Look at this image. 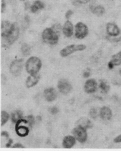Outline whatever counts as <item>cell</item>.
I'll return each mask as SVG.
<instances>
[{
    "label": "cell",
    "mask_w": 121,
    "mask_h": 151,
    "mask_svg": "<svg viewBox=\"0 0 121 151\" xmlns=\"http://www.w3.org/2000/svg\"><path fill=\"white\" fill-rule=\"evenodd\" d=\"M60 30L61 26L60 24H55L52 27L45 29L42 34L43 42L51 45L57 44L60 35Z\"/></svg>",
    "instance_id": "6da1fadb"
},
{
    "label": "cell",
    "mask_w": 121,
    "mask_h": 151,
    "mask_svg": "<svg viewBox=\"0 0 121 151\" xmlns=\"http://www.w3.org/2000/svg\"><path fill=\"white\" fill-rule=\"evenodd\" d=\"M42 61L38 57L33 56L30 58L25 63V70L30 74L38 73L42 68Z\"/></svg>",
    "instance_id": "7a4b0ae2"
},
{
    "label": "cell",
    "mask_w": 121,
    "mask_h": 151,
    "mask_svg": "<svg viewBox=\"0 0 121 151\" xmlns=\"http://www.w3.org/2000/svg\"><path fill=\"white\" fill-rule=\"evenodd\" d=\"M86 47L84 44H73L66 47L65 48L63 49L60 52V56L62 57H67L70 56L73 52H76L78 51H84L86 49Z\"/></svg>",
    "instance_id": "3957f363"
},
{
    "label": "cell",
    "mask_w": 121,
    "mask_h": 151,
    "mask_svg": "<svg viewBox=\"0 0 121 151\" xmlns=\"http://www.w3.org/2000/svg\"><path fill=\"white\" fill-rule=\"evenodd\" d=\"M73 134L76 140L81 143H84L88 138L87 129L79 125L73 128Z\"/></svg>",
    "instance_id": "277c9868"
},
{
    "label": "cell",
    "mask_w": 121,
    "mask_h": 151,
    "mask_svg": "<svg viewBox=\"0 0 121 151\" xmlns=\"http://www.w3.org/2000/svg\"><path fill=\"white\" fill-rule=\"evenodd\" d=\"M19 35V28L17 23L13 24L12 28L10 32L7 36L5 38L6 42L8 45H11L14 43L17 40Z\"/></svg>",
    "instance_id": "5b68a950"
},
{
    "label": "cell",
    "mask_w": 121,
    "mask_h": 151,
    "mask_svg": "<svg viewBox=\"0 0 121 151\" xmlns=\"http://www.w3.org/2000/svg\"><path fill=\"white\" fill-rule=\"evenodd\" d=\"M58 89L59 92L65 95H68L73 90V86L68 79L61 78L58 82Z\"/></svg>",
    "instance_id": "8992f818"
},
{
    "label": "cell",
    "mask_w": 121,
    "mask_h": 151,
    "mask_svg": "<svg viewBox=\"0 0 121 151\" xmlns=\"http://www.w3.org/2000/svg\"><path fill=\"white\" fill-rule=\"evenodd\" d=\"M24 65L23 59H17L12 62L9 66V71L13 76H17L22 73Z\"/></svg>",
    "instance_id": "52a82bcc"
},
{
    "label": "cell",
    "mask_w": 121,
    "mask_h": 151,
    "mask_svg": "<svg viewBox=\"0 0 121 151\" xmlns=\"http://www.w3.org/2000/svg\"><path fill=\"white\" fill-rule=\"evenodd\" d=\"M89 30L84 23L79 22L75 26V36L76 38L82 39L87 35Z\"/></svg>",
    "instance_id": "ba28073f"
},
{
    "label": "cell",
    "mask_w": 121,
    "mask_h": 151,
    "mask_svg": "<svg viewBox=\"0 0 121 151\" xmlns=\"http://www.w3.org/2000/svg\"><path fill=\"white\" fill-rule=\"evenodd\" d=\"M98 88V84L95 79L89 78L86 81L84 85V90L87 94L96 92Z\"/></svg>",
    "instance_id": "9c48e42d"
},
{
    "label": "cell",
    "mask_w": 121,
    "mask_h": 151,
    "mask_svg": "<svg viewBox=\"0 0 121 151\" xmlns=\"http://www.w3.org/2000/svg\"><path fill=\"white\" fill-rule=\"evenodd\" d=\"M99 116L103 120L109 121L113 117V111L110 107L104 106L100 108L99 111Z\"/></svg>",
    "instance_id": "30bf717a"
},
{
    "label": "cell",
    "mask_w": 121,
    "mask_h": 151,
    "mask_svg": "<svg viewBox=\"0 0 121 151\" xmlns=\"http://www.w3.org/2000/svg\"><path fill=\"white\" fill-rule=\"evenodd\" d=\"M44 97L48 102H52L56 100L58 97L57 91L53 87H50L45 89L44 91Z\"/></svg>",
    "instance_id": "8fae6325"
},
{
    "label": "cell",
    "mask_w": 121,
    "mask_h": 151,
    "mask_svg": "<svg viewBox=\"0 0 121 151\" xmlns=\"http://www.w3.org/2000/svg\"><path fill=\"white\" fill-rule=\"evenodd\" d=\"M41 75L39 73L30 74L25 81V86L27 88H31L37 84L40 80Z\"/></svg>",
    "instance_id": "7c38bea8"
},
{
    "label": "cell",
    "mask_w": 121,
    "mask_h": 151,
    "mask_svg": "<svg viewBox=\"0 0 121 151\" xmlns=\"http://www.w3.org/2000/svg\"><path fill=\"white\" fill-rule=\"evenodd\" d=\"M106 31L110 37H116L120 33V30L115 23L110 22L106 25Z\"/></svg>",
    "instance_id": "4fadbf2b"
},
{
    "label": "cell",
    "mask_w": 121,
    "mask_h": 151,
    "mask_svg": "<svg viewBox=\"0 0 121 151\" xmlns=\"http://www.w3.org/2000/svg\"><path fill=\"white\" fill-rule=\"evenodd\" d=\"M35 122V119L32 115H28L23 117L19 120L16 125H23L28 127L31 129Z\"/></svg>",
    "instance_id": "5bb4252c"
},
{
    "label": "cell",
    "mask_w": 121,
    "mask_h": 151,
    "mask_svg": "<svg viewBox=\"0 0 121 151\" xmlns=\"http://www.w3.org/2000/svg\"><path fill=\"white\" fill-rule=\"evenodd\" d=\"M76 139L73 136H66L63 140V147L65 149L73 148L76 144Z\"/></svg>",
    "instance_id": "9a60e30c"
},
{
    "label": "cell",
    "mask_w": 121,
    "mask_h": 151,
    "mask_svg": "<svg viewBox=\"0 0 121 151\" xmlns=\"http://www.w3.org/2000/svg\"><path fill=\"white\" fill-rule=\"evenodd\" d=\"M12 26L13 24H11L9 22L6 20L2 21L1 23V36L3 38H5L7 36L12 29Z\"/></svg>",
    "instance_id": "2e32d148"
},
{
    "label": "cell",
    "mask_w": 121,
    "mask_h": 151,
    "mask_svg": "<svg viewBox=\"0 0 121 151\" xmlns=\"http://www.w3.org/2000/svg\"><path fill=\"white\" fill-rule=\"evenodd\" d=\"M76 125L86 128V129H89L92 128L93 127L92 122L89 119L86 117H81L78 119L76 122Z\"/></svg>",
    "instance_id": "e0dca14e"
},
{
    "label": "cell",
    "mask_w": 121,
    "mask_h": 151,
    "mask_svg": "<svg viewBox=\"0 0 121 151\" xmlns=\"http://www.w3.org/2000/svg\"><path fill=\"white\" fill-rule=\"evenodd\" d=\"M30 129L28 127L25 125H16L15 127L16 133L20 137H24L28 135Z\"/></svg>",
    "instance_id": "ac0fdd59"
},
{
    "label": "cell",
    "mask_w": 121,
    "mask_h": 151,
    "mask_svg": "<svg viewBox=\"0 0 121 151\" xmlns=\"http://www.w3.org/2000/svg\"><path fill=\"white\" fill-rule=\"evenodd\" d=\"M63 33L66 37H71L73 35V25L69 20H67L64 24L63 28Z\"/></svg>",
    "instance_id": "d6986e66"
},
{
    "label": "cell",
    "mask_w": 121,
    "mask_h": 151,
    "mask_svg": "<svg viewBox=\"0 0 121 151\" xmlns=\"http://www.w3.org/2000/svg\"><path fill=\"white\" fill-rule=\"evenodd\" d=\"M89 9L93 14L97 16H102L105 12V9L101 5H95L93 4L90 5Z\"/></svg>",
    "instance_id": "ffe728a7"
},
{
    "label": "cell",
    "mask_w": 121,
    "mask_h": 151,
    "mask_svg": "<svg viewBox=\"0 0 121 151\" xmlns=\"http://www.w3.org/2000/svg\"><path fill=\"white\" fill-rule=\"evenodd\" d=\"M98 88L102 94H106L110 90L111 87L106 80L101 79L98 84Z\"/></svg>",
    "instance_id": "44dd1931"
},
{
    "label": "cell",
    "mask_w": 121,
    "mask_h": 151,
    "mask_svg": "<svg viewBox=\"0 0 121 151\" xmlns=\"http://www.w3.org/2000/svg\"><path fill=\"white\" fill-rule=\"evenodd\" d=\"M23 117L22 111L19 109H17L12 113L11 116V120H12V122H13V123L16 124Z\"/></svg>",
    "instance_id": "7402d4cb"
},
{
    "label": "cell",
    "mask_w": 121,
    "mask_h": 151,
    "mask_svg": "<svg viewBox=\"0 0 121 151\" xmlns=\"http://www.w3.org/2000/svg\"><path fill=\"white\" fill-rule=\"evenodd\" d=\"M45 7V5L40 1H36L30 7V10L32 13H36Z\"/></svg>",
    "instance_id": "603a6c76"
},
{
    "label": "cell",
    "mask_w": 121,
    "mask_h": 151,
    "mask_svg": "<svg viewBox=\"0 0 121 151\" xmlns=\"http://www.w3.org/2000/svg\"><path fill=\"white\" fill-rule=\"evenodd\" d=\"M113 64L114 66H118L121 65V51L117 52L112 56L111 59L110 60Z\"/></svg>",
    "instance_id": "cb8c5ba5"
},
{
    "label": "cell",
    "mask_w": 121,
    "mask_h": 151,
    "mask_svg": "<svg viewBox=\"0 0 121 151\" xmlns=\"http://www.w3.org/2000/svg\"><path fill=\"white\" fill-rule=\"evenodd\" d=\"M21 51L23 56L27 57L31 52V48L27 44H23L21 47Z\"/></svg>",
    "instance_id": "d4e9b609"
},
{
    "label": "cell",
    "mask_w": 121,
    "mask_h": 151,
    "mask_svg": "<svg viewBox=\"0 0 121 151\" xmlns=\"http://www.w3.org/2000/svg\"><path fill=\"white\" fill-rule=\"evenodd\" d=\"M9 115L6 111H1V127H3L8 122L9 119Z\"/></svg>",
    "instance_id": "484cf974"
},
{
    "label": "cell",
    "mask_w": 121,
    "mask_h": 151,
    "mask_svg": "<svg viewBox=\"0 0 121 151\" xmlns=\"http://www.w3.org/2000/svg\"><path fill=\"white\" fill-rule=\"evenodd\" d=\"M89 115L91 117V119L95 120V119H97V117L99 116V113H98V111H97V109L96 108L92 107L89 109Z\"/></svg>",
    "instance_id": "4316f807"
},
{
    "label": "cell",
    "mask_w": 121,
    "mask_h": 151,
    "mask_svg": "<svg viewBox=\"0 0 121 151\" xmlns=\"http://www.w3.org/2000/svg\"><path fill=\"white\" fill-rule=\"evenodd\" d=\"M30 19L28 16H25L22 22V27L23 29H25L28 27L30 24Z\"/></svg>",
    "instance_id": "83f0119b"
},
{
    "label": "cell",
    "mask_w": 121,
    "mask_h": 151,
    "mask_svg": "<svg viewBox=\"0 0 121 151\" xmlns=\"http://www.w3.org/2000/svg\"><path fill=\"white\" fill-rule=\"evenodd\" d=\"M90 1L91 0H71V2L75 6H79L82 4L87 3Z\"/></svg>",
    "instance_id": "f1b7e54d"
},
{
    "label": "cell",
    "mask_w": 121,
    "mask_h": 151,
    "mask_svg": "<svg viewBox=\"0 0 121 151\" xmlns=\"http://www.w3.org/2000/svg\"><path fill=\"white\" fill-rule=\"evenodd\" d=\"M91 75V70L89 68H87L86 70H84L82 73V76L84 78H87L90 77V76Z\"/></svg>",
    "instance_id": "f546056e"
},
{
    "label": "cell",
    "mask_w": 121,
    "mask_h": 151,
    "mask_svg": "<svg viewBox=\"0 0 121 151\" xmlns=\"http://www.w3.org/2000/svg\"><path fill=\"white\" fill-rule=\"evenodd\" d=\"M49 111V112L52 114H53V115L57 114L59 113V109L56 106H53L50 107Z\"/></svg>",
    "instance_id": "4dcf8cb0"
},
{
    "label": "cell",
    "mask_w": 121,
    "mask_h": 151,
    "mask_svg": "<svg viewBox=\"0 0 121 151\" xmlns=\"http://www.w3.org/2000/svg\"><path fill=\"white\" fill-rule=\"evenodd\" d=\"M113 142L116 144L121 143V133L114 138Z\"/></svg>",
    "instance_id": "1f68e13d"
},
{
    "label": "cell",
    "mask_w": 121,
    "mask_h": 151,
    "mask_svg": "<svg viewBox=\"0 0 121 151\" xmlns=\"http://www.w3.org/2000/svg\"><path fill=\"white\" fill-rule=\"evenodd\" d=\"M6 6V5L5 0H2V1H1V12L2 13H3L5 12Z\"/></svg>",
    "instance_id": "d6a6232c"
},
{
    "label": "cell",
    "mask_w": 121,
    "mask_h": 151,
    "mask_svg": "<svg viewBox=\"0 0 121 151\" xmlns=\"http://www.w3.org/2000/svg\"><path fill=\"white\" fill-rule=\"evenodd\" d=\"M73 14V12L71 10H68V11H67L66 14V18L67 19H70V17L72 16Z\"/></svg>",
    "instance_id": "836d02e7"
},
{
    "label": "cell",
    "mask_w": 121,
    "mask_h": 151,
    "mask_svg": "<svg viewBox=\"0 0 121 151\" xmlns=\"http://www.w3.org/2000/svg\"><path fill=\"white\" fill-rule=\"evenodd\" d=\"M12 148H25L24 146H23V145H22V144L19 143H17L15 144L14 145L12 146Z\"/></svg>",
    "instance_id": "e575fe53"
},
{
    "label": "cell",
    "mask_w": 121,
    "mask_h": 151,
    "mask_svg": "<svg viewBox=\"0 0 121 151\" xmlns=\"http://www.w3.org/2000/svg\"><path fill=\"white\" fill-rule=\"evenodd\" d=\"M1 137H3L5 138L8 139L9 137V134L6 131H3L1 133Z\"/></svg>",
    "instance_id": "d590c367"
},
{
    "label": "cell",
    "mask_w": 121,
    "mask_h": 151,
    "mask_svg": "<svg viewBox=\"0 0 121 151\" xmlns=\"http://www.w3.org/2000/svg\"><path fill=\"white\" fill-rule=\"evenodd\" d=\"M13 143V140L12 139H9V140L8 141V143L6 144V147L9 148L10 147L12 146V145Z\"/></svg>",
    "instance_id": "8d00e7d4"
},
{
    "label": "cell",
    "mask_w": 121,
    "mask_h": 151,
    "mask_svg": "<svg viewBox=\"0 0 121 151\" xmlns=\"http://www.w3.org/2000/svg\"><path fill=\"white\" fill-rule=\"evenodd\" d=\"M30 7V3L29 2H27L25 4V6H24V8H25V9H28V8Z\"/></svg>",
    "instance_id": "74e56055"
},
{
    "label": "cell",
    "mask_w": 121,
    "mask_h": 151,
    "mask_svg": "<svg viewBox=\"0 0 121 151\" xmlns=\"http://www.w3.org/2000/svg\"><path fill=\"white\" fill-rule=\"evenodd\" d=\"M119 74L120 76H121V68L119 70Z\"/></svg>",
    "instance_id": "f35d334b"
},
{
    "label": "cell",
    "mask_w": 121,
    "mask_h": 151,
    "mask_svg": "<svg viewBox=\"0 0 121 151\" xmlns=\"http://www.w3.org/2000/svg\"><path fill=\"white\" fill-rule=\"evenodd\" d=\"M21 1H24V0H21Z\"/></svg>",
    "instance_id": "ab89813d"
}]
</instances>
